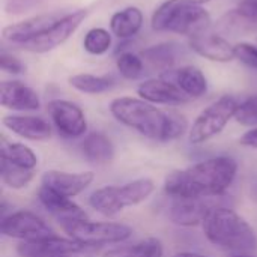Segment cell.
I'll return each mask as SVG.
<instances>
[{
    "mask_svg": "<svg viewBox=\"0 0 257 257\" xmlns=\"http://www.w3.org/2000/svg\"><path fill=\"white\" fill-rule=\"evenodd\" d=\"M68 83L75 90L86 95H99L111 90L116 86L113 75H95V74H75L68 78Z\"/></svg>",
    "mask_w": 257,
    "mask_h": 257,
    "instance_id": "obj_24",
    "label": "cell"
},
{
    "mask_svg": "<svg viewBox=\"0 0 257 257\" xmlns=\"http://www.w3.org/2000/svg\"><path fill=\"white\" fill-rule=\"evenodd\" d=\"M239 102L232 95H223L211 105H208L193 122L188 140L193 145H202L214 137H217L226 125L235 117Z\"/></svg>",
    "mask_w": 257,
    "mask_h": 257,
    "instance_id": "obj_7",
    "label": "cell"
},
{
    "mask_svg": "<svg viewBox=\"0 0 257 257\" xmlns=\"http://www.w3.org/2000/svg\"><path fill=\"white\" fill-rule=\"evenodd\" d=\"M116 68H117V72L125 80H139L145 72L143 57L133 51L123 50V51L117 53Z\"/></svg>",
    "mask_w": 257,
    "mask_h": 257,
    "instance_id": "obj_28",
    "label": "cell"
},
{
    "mask_svg": "<svg viewBox=\"0 0 257 257\" xmlns=\"http://www.w3.org/2000/svg\"><path fill=\"white\" fill-rule=\"evenodd\" d=\"M110 113L126 128L157 142L176 140L188 130V120L184 114L164 111L142 98H116L110 102Z\"/></svg>",
    "mask_w": 257,
    "mask_h": 257,
    "instance_id": "obj_2",
    "label": "cell"
},
{
    "mask_svg": "<svg viewBox=\"0 0 257 257\" xmlns=\"http://www.w3.org/2000/svg\"><path fill=\"white\" fill-rule=\"evenodd\" d=\"M230 257H256V256H251V254H248V253H236V254H233V256Z\"/></svg>",
    "mask_w": 257,
    "mask_h": 257,
    "instance_id": "obj_36",
    "label": "cell"
},
{
    "mask_svg": "<svg viewBox=\"0 0 257 257\" xmlns=\"http://www.w3.org/2000/svg\"><path fill=\"white\" fill-rule=\"evenodd\" d=\"M233 119L239 125L257 128V95L248 96L247 99L239 102Z\"/></svg>",
    "mask_w": 257,
    "mask_h": 257,
    "instance_id": "obj_30",
    "label": "cell"
},
{
    "mask_svg": "<svg viewBox=\"0 0 257 257\" xmlns=\"http://www.w3.org/2000/svg\"><path fill=\"white\" fill-rule=\"evenodd\" d=\"M47 111L57 133L65 139H77L87 131L83 110L68 99H51L47 104Z\"/></svg>",
    "mask_w": 257,
    "mask_h": 257,
    "instance_id": "obj_10",
    "label": "cell"
},
{
    "mask_svg": "<svg viewBox=\"0 0 257 257\" xmlns=\"http://www.w3.org/2000/svg\"><path fill=\"white\" fill-rule=\"evenodd\" d=\"M42 0H6L5 12L9 15H20L36 8Z\"/></svg>",
    "mask_w": 257,
    "mask_h": 257,
    "instance_id": "obj_33",
    "label": "cell"
},
{
    "mask_svg": "<svg viewBox=\"0 0 257 257\" xmlns=\"http://www.w3.org/2000/svg\"><path fill=\"white\" fill-rule=\"evenodd\" d=\"M182 45L176 42H160L155 45H151L140 51V56L143 60H146L154 68L164 71L173 69L179 54H182Z\"/></svg>",
    "mask_w": 257,
    "mask_h": 257,
    "instance_id": "obj_23",
    "label": "cell"
},
{
    "mask_svg": "<svg viewBox=\"0 0 257 257\" xmlns=\"http://www.w3.org/2000/svg\"><path fill=\"white\" fill-rule=\"evenodd\" d=\"M83 157L93 164H108L114 157V145L102 133L87 134L80 145Z\"/></svg>",
    "mask_w": 257,
    "mask_h": 257,
    "instance_id": "obj_22",
    "label": "cell"
},
{
    "mask_svg": "<svg viewBox=\"0 0 257 257\" xmlns=\"http://www.w3.org/2000/svg\"><path fill=\"white\" fill-rule=\"evenodd\" d=\"M0 176L6 187L12 190H21L26 188L35 178L33 170H27L23 167H18L6 160L0 161Z\"/></svg>",
    "mask_w": 257,
    "mask_h": 257,
    "instance_id": "obj_27",
    "label": "cell"
},
{
    "mask_svg": "<svg viewBox=\"0 0 257 257\" xmlns=\"http://www.w3.org/2000/svg\"><path fill=\"white\" fill-rule=\"evenodd\" d=\"M38 197H39V202L42 203V206L53 215L59 217L60 220L86 218L84 211L71 197L62 196L44 185H41V188L38 191Z\"/></svg>",
    "mask_w": 257,
    "mask_h": 257,
    "instance_id": "obj_20",
    "label": "cell"
},
{
    "mask_svg": "<svg viewBox=\"0 0 257 257\" xmlns=\"http://www.w3.org/2000/svg\"><path fill=\"white\" fill-rule=\"evenodd\" d=\"M104 257H164V247L158 238H145L136 244L107 251Z\"/></svg>",
    "mask_w": 257,
    "mask_h": 257,
    "instance_id": "obj_25",
    "label": "cell"
},
{
    "mask_svg": "<svg viewBox=\"0 0 257 257\" xmlns=\"http://www.w3.org/2000/svg\"><path fill=\"white\" fill-rule=\"evenodd\" d=\"M188 47L199 56L218 63H229L235 60V45L218 33H200L188 38Z\"/></svg>",
    "mask_w": 257,
    "mask_h": 257,
    "instance_id": "obj_15",
    "label": "cell"
},
{
    "mask_svg": "<svg viewBox=\"0 0 257 257\" xmlns=\"http://www.w3.org/2000/svg\"><path fill=\"white\" fill-rule=\"evenodd\" d=\"M163 78L176 84L188 98H202L208 92V80L200 68L194 65H185L176 69L161 72Z\"/></svg>",
    "mask_w": 257,
    "mask_h": 257,
    "instance_id": "obj_19",
    "label": "cell"
},
{
    "mask_svg": "<svg viewBox=\"0 0 257 257\" xmlns=\"http://www.w3.org/2000/svg\"><path fill=\"white\" fill-rule=\"evenodd\" d=\"M63 14L51 12V14H39L35 17H30L27 20H23L20 23L6 26L2 30L3 41H8L11 45L20 48L24 44L30 42L32 39L42 35L47 29H50Z\"/></svg>",
    "mask_w": 257,
    "mask_h": 257,
    "instance_id": "obj_13",
    "label": "cell"
},
{
    "mask_svg": "<svg viewBox=\"0 0 257 257\" xmlns=\"http://www.w3.org/2000/svg\"><path fill=\"white\" fill-rule=\"evenodd\" d=\"M208 241L233 253H253L257 248V235L250 223L233 209L218 205L202 224Z\"/></svg>",
    "mask_w": 257,
    "mask_h": 257,
    "instance_id": "obj_3",
    "label": "cell"
},
{
    "mask_svg": "<svg viewBox=\"0 0 257 257\" xmlns=\"http://www.w3.org/2000/svg\"><path fill=\"white\" fill-rule=\"evenodd\" d=\"M5 128L11 133L32 142H44L51 137V125L39 117L32 114H8L2 119Z\"/></svg>",
    "mask_w": 257,
    "mask_h": 257,
    "instance_id": "obj_18",
    "label": "cell"
},
{
    "mask_svg": "<svg viewBox=\"0 0 257 257\" xmlns=\"http://www.w3.org/2000/svg\"><path fill=\"white\" fill-rule=\"evenodd\" d=\"M193 2H196V3H199V5H205V3H208V2H211V0H193Z\"/></svg>",
    "mask_w": 257,
    "mask_h": 257,
    "instance_id": "obj_37",
    "label": "cell"
},
{
    "mask_svg": "<svg viewBox=\"0 0 257 257\" xmlns=\"http://www.w3.org/2000/svg\"><path fill=\"white\" fill-rule=\"evenodd\" d=\"M111 32L104 27H93L83 38V48L92 56H102L111 47Z\"/></svg>",
    "mask_w": 257,
    "mask_h": 257,
    "instance_id": "obj_29",
    "label": "cell"
},
{
    "mask_svg": "<svg viewBox=\"0 0 257 257\" xmlns=\"http://www.w3.org/2000/svg\"><path fill=\"white\" fill-rule=\"evenodd\" d=\"M0 104L12 111H36L41 108L36 90L18 80L0 83Z\"/></svg>",
    "mask_w": 257,
    "mask_h": 257,
    "instance_id": "obj_16",
    "label": "cell"
},
{
    "mask_svg": "<svg viewBox=\"0 0 257 257\" xmlns=\"http://www.w3.org/2000/svg\"><path fill=\"white\" fill-rule=\"evenodd\" d=\"M0 68H2V71L6 72V74L20 75V74L24 72L26 65H24L18 57H15L12 53H8V51L3 48L2 53H0Z\"/></svg>",
    "mask_w": 257,
    "mask_h": 257,
    "instance_id": "obj_32",
    "label": "cell"
},
{
    "mask_svg": "<svg viewBox=\"0 0 257 257\" xmlns=\"http://www.w3.org/2000/svg\"><path fill=\"white\" fill-rule=\"evenodd\" d=\"M137 93L142 99L155 105L178 107V105L187 104L191 99L176 84H173L172 81L163 77L145 80L143 83L139 84Z\"/></svg>",
    "mask_w": 257,
    "mask_h": 257,
    "instance_id": "obj_14",
    "label": "cell"
},
{
    "mask_svg": "<svg viewBox=\"0 0 257 257\" xmlns=\"http://www.w3.org/2000/svg\"><path fill=\"white\" fill-rule=\"evenodd\" d=\"M78 257H83V256H78Z\"/></svg>",
    "mask_w": 257,
    "mask_h": 257,
    "instance_id": "obj_38",
    "label": "cell"
},
{
    "mask_svg": "<svg viewBox=\"0 0 257 257\" xmlns=\"http://www.w3.org/2000/svg\"><path fill=\"white\" fill-rule=\"evenodd\" d=\"M238 164L229 157H215L172 172L164 181V193L172 199H202L221 196L235 181Z\"/></svg>",
    "mask_w": 257,
    "mask_h": 257,
    "instance_id": "obj_1",
    "label": "cell"
},
{
    "mask_svg": "<svg viewBox=\"0 0 257 257\" xmlns=\"http://www.w3.org/2000/svg\"><path fill=\"white\" fill-rule=\"evenodd\" d=\"M2 235L11 239L33 241L47 236H54V230L39 215L30 211H15L2 218Z\"/></svg>",
    "mask_w": 257,
    "mask_h": 257,
    "instance_id": "obj_9",
    "label": "cell"
},
{
    "mask_svg": "<svg viewBox=\"0 0 257 257\" xmlns=\"http://www.w3.org/2000/svg\"><path fill=\"white\" fill-rule=\"evenodd\" d=\"M217 197H202V199H172L169 209V217L172 223L182 227H193L203 224L209 212L218 206Z\"/></svg>",
    "mask_w": 257,
    "mask_h": 257,
    "instance_id": "obj_12",
    "label": "cell"
},
{
    "mask_svg": "<svg viewBox=\"0 0 257 257\" xmlns=\"http://www.w3.org/2000/svg\"><path fill=\"white\" fill-rule=\"evenodd\" d=\"M87 17V9H77L69 14H63L50 29H47L42 35L32 39L30 42L20 47L21 50L30 51V53H48L62 44H65L81 26V23Z\"/></svg>",
    "mask_w": 257,
    "mask_h": 257,
    "instance_id": "obj_8",
    "label": "cell"
},
{
    "mask_svg": "<svg viewBox=\"0 0 257 257\" xmlns=\"http://www.w3.org/2000/svg\"><path fill=\"white\" fill-rule=\"evenodd\" d=\"M95 179L93 172H60V170H48L42 175L41 185L62 194L66 197H74L83 193Z\"/></svg>",
    "mask_w": 257,
    "mask_h": 257,
    "instance_id": "obj_17",
    "label": "cell"
},
{
    "mask_svg": "<svg viewBox=\"0 0 257 257\" xmlns=\"http://www.w3.org/2000/svg\"><path fill=\"white\" fill-rule=\"evenodd\" d=\"M87 247L71 238L57 235L33 241H23L17 245L18 257H78L83 256Z\"/></svg>",
    "mask_w": 257,
    "mask_h": 257,
    "instance_id": "obj_11",
    "label": "cell"
},
{
    "mask_svg": "<svg viewBox=\"0 0 257 257\" xmlns=\"http://www.w3.org/2000/svg\"><path fill=\"white\" fill-rule=\"evenodd\" d=\"M145 17L137 6H126L116 11L110 18V30L122 41L134 38L143 27Z\"/></svg>",
    "mask_w": 257,
    "mask_h": 257,
    "instance_id": "obj_21",
    "label": "cell"
},
{
    "mask_svg": "<svg viewBox=\"0 0 257 257\" xmlns=\"http://www.w3.org/2000/svg\"><path fill=\"white\" fill-rule=\"evenodd\" d=\"M211 15L193 0H166L152 14L151 27L160 33L196 36L211 27Z\"/></svg>",
    "mask_w": 257,
    "mask_h": 257,
    "instance_id": "obj_4",
    "label": "cell"
},
{
    "mask_svg": "<svg viewBox=\"0 0 257 257\" xmlns=\"http://www.w3.org/2000/svg\"><path fill=\"white\" fill-rule=\"evenodd\" d=\"M62 230L75 242L93 248L110 244H120L131 238L133 229L114 221H92L87 218L60 220Z\"/></svg>",
    "mask_w": 257,
    "mask_h": 257,
    "instance_id": "obj_6",
    "label": "cell"
},
{
    "mask_svg": "<svg viewBox=\"0 0 257 257\" xmlns=\"http://www.w3.org/2000/svg\"><path fill=\"white\" fill-rule=\"evenodd\" d=\"M154 191L155 182L151 178H140L123 185H107L95 190L89 197V205L104 217H114L126 208L143 203Z\"/></svg>",
    "mask_w": 257,
    "mask_h": 257,
    "instance_id": "obj_5",
    "label": "cell"
},
{
    "mask_svg": "<svg viewBox=\"0 0 257 257\" xmlns=\"http://www.w3.org/2000/svg\"><path fill=\"white\" fill-rule=\"evenodd\" d=\"M2 160H6L18 167L35 170L38 166V157L36 154L26 145L18 142H8L5 137H2Z\"/></svg>",
    "mask_w": 257,
    "mask_h": 257,
    "instance_id": "obj_26",
    "label": "cell"
},
{
    "mask_svg": "<svg viewBox=\"0 0 257 257\" xmlns=\"http://www.w3.org/2000/svg\"><path fill=\"white\" fill-rule=\"evenodd\" d=\"M175 257H209V256H205V254H200V253H190V251H182V253H178V254H175Z\"/></svg>",
    "mask_w": 257,
    "mask_h": 257,
    "instance_id": "obj_35",
    "label": "cell"
},
{
    "mask_svg": "<svg viewBox=\"0 0 257 257\" xmlns=\"http://www.w3.org/2000/svg\"><path fill=\"white\" fill-rule=\"evenodd\" d=\"M239 143L242 146L257 149V128H250L247 133H244L239 139Z\"/></svg>",
    "mask_w": 257,
    "mask_h": 257,
    "instance_id": "obj_34",
    "label": "cell"
},
{
    "mask_svg": "<svg viewBox=\"0 0 257 257\" xmlns=\"http://www.w3.org/2000/svg\"><path fill=\"white\" fill-rule=\"evenodd\" d=\"M235 59L244 63L247 68L257 71V47L251 42L235 44Z\"/></svg>",
    "mask_w": 257,
    "mask_h": 257,
    "instance_id": "obj_31",
    "label": "cell"
}]
</instances>
